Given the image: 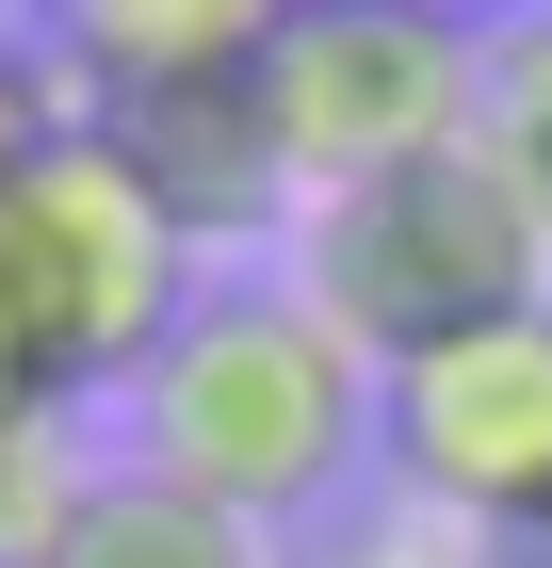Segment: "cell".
<instances>
[{"mask_svg": "<svg viewBox=\"0 0 552 568\" xmlns=\"http://www.w3.org/2000/svg\"><path fill=\"white\" fill-rule=\"evenodd\" d=\"M114 406H130V455L179 471V487H212L228 520H293V504H325L374 455V357L341 342L293 276L195 293Z\"/></svg>", "mask_w": 552, "mask_h": 568, "instance_id": "obj_1", "label": "cell"}, {"mask_svg": "<svg viewBox=\"0 0 552 568\" xmlns=\"http://www.w3.org/2000/svg\"><path fill=\"white\" fill-rule=\"evenodd\" d=\"M195 308V227L130 179V146L98 114H49L0 163V342L49 406L130 390L147 342Z\"/></svg>", "mask_w": 552, "mask_h": 568, "instance_id": "obj_2", "label": "cell"}, {"mask_svg": "<svg viewBox=\"0 0 552 568\" xmlns=\"http://www.w3.org/2000/svg\"><path fill=\"white\" fill-rule=\"evenodd\" d=\"M293 293L358 357H407V342L488 325V308H536L552 293V227L504 195L488 146H423V163H374V179H341V195H309Z\"/></svg>", "mask_w": 552, "mask_h": 568, "instance_id": "obj_3", "label": "cell"}, {"mask_svg": "<svg viewBox=\"0 0 552 568\" xmlns=\"http://www.w3.org/2000/svg\"><path fill=\"white\" fill-rule=\"evenodd\" d=\"M471 82H488V17H455V0H277V33L244 49V98H260L293 212L374 163L471 146Z\"/></svg>", "mask_w": 552, "mask_h": 568, "instance_id": "obj_4", "label": "cell"}, {"mask_svg": "<svg viewBox=\"0 0 552 568\" xmlns=\"http://www.w3.org/2000/svg\"><path fill=\"white\" fill-rule=\"evenodd\" d=\"M374 455H390V487H407L439 536L536 552L552 536V293L488 308L455 342L374 357Z\"/></svg>", "mask_w": 552, "mask_h": 568, "instance_id": "obj_5", "label": "cell"}, {"mask_svg": "<svg viewBox=\"0 0 552 568\" xmlns=\"http://www.w3.org/2000/svg\"><path fill=\"white\" fill-rule=\"evenodd\" d=\"M49 568H260V520H228L212 487H179V471L130 455V471H82Z\"/></svg>", "mask_w": 552, "mask_h": 568, "instance_id": "obj_6", "label": "cell"}, {"mask_svg": "<svg viewBox=\"0 0 552 568\" xmlns=\"http://www.w3.org/2000/svg\"><path fill=\"white\" fill-rule=\"evenodd\" d=\"M471 146L504 163V195L552 227V0L488 17V82H471Z\"/></svg>", "mask_w": 552, "mask_h": 568, "instance_id": "obj_7", "label": "cell"}, {"mask_svg": "<svg viewBox=\"0 0 552 568\" xmlns=\"http://www.w3.org/2000/svg\"><path fill=\"white\" fill-rule=\"evenodd\" d=\"M66 504H82V455H66V423H17V438H0V568H49Z\"/></svg>", "mask_w": 552, "mask_h": 568, "instance_id": "obj_8", "label": "cell"}, {"mask_svg": "<svg viewBox=\"0 0 552 568\" xmlns=\"http://www.w3.org/2000/svg\"><path fill=\"white\" fill-rule=\"evenodd\" d=\"M49 114H66V98H49V82H33V49H0V163H17V146H33V131H49Z\"/></svg>", "mask_w": 552, "mask_h": 568, "instance_id": "obj_9", "label": "cell"}, {"mask_svg": "<svg viewBox=\"0 0 552 568\" xmlns=\"http://www.w3.org/2000/svg\"><path fill=\"white\" fill-rule=\"evenodd\" d=\"M325 568H455V536H358V552H325Z\"/></svg>", "mask_w": 552, "mask_h": 568, "instance_id": "obj_10", "label": "cell"}, {"mask_svg": "<svg viewBox=\"0 0 552 568\" xmlns=\"http://www.w3.org/2000/svg\"><path fill=\"white\" fill-rule=\"evenodd\" d=\"M17 423H66V406H49L33 374H17V342H0V438H17Z\"/></svg>", "mask_w": 552, "mask_h": 568, "instance_id": "obj_11", "label": "cell"}, {"mask_svg": "<svg viewBox=\"0 0 552 568\" xmlns=\"http://www.w3.org/2000/svg\"><path fill=\"white\" fill-rule=\"evenodd\" d=\"M520 568H552V536H536V552H520Z\"/></svg>", "mask_w": 552, "mask_h": 568, "instance_id": "obj_12", "label": "cell"}, {"mask_svg": "<svg viewBox=\"0 0 552 568\" xmlns=\"http://www.w3.org/2000/svg\"><path fill=\"white\" fill-rule=\"evenodd\" d=\"M455 17H471V0H455Z\"/></svg>", "mask_w": 552, "mask_h": 568, "instance_id": "obj_13", "label": "cell"}]
</instances>
